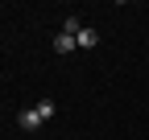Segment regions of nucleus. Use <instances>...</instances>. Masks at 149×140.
<instances>
[{"instance_id": "obj_3", "label": "nucleus", "mask_w": 149, "mask_h": 140, "mask_svg": "<svg viewBox=\"0 0 149 140\" xmlns=\"http://www.w3.org/2000/svg\"><path fill=\"white\" fill-rule=\"evenodd\" d=\"M54 49H58V54H70V49H79V45H74L70 33H58V37H54Z\"/></svg>"}, {"instance_id": "obj_1", "label": "nucleus", "mask_w": 149, "mask_h": 140, "mask_svg": "<svg viewBox=\"0 0 149 140\" xmlns=\"http://www.w3.org/2000/svg\"><path fill=\"white\" fill-rule=\"evenodd\" d=\"M95 41H100V33H95V29H91V25H83L79 33H74V45H79V49H91V45H95Z\"/></svg>"}, {"instance_id": "obj_4", "label": "nucleus", "mask_w": 149, "mask_h": 140, "mask_svg": "<svg viewBox=\"0 0 149 140\" xmlns=\"http://www.w3.org/2000/svg\"><path fill=\"white\" fill-rule=\"evenodd\" d=\"M33 111L42 115V124H46V119H54V111H58V107H54V99H42V103H37Z\"/></svg>"}, {"instance_id": "obj_2", "label": "nucleus", "mask_w": 149, "mask_h": 140, "mask_svg": "<svg viewBox=\"0 0 149 140\" xmlns=\"http://www.w3.org/2000/svg\"><path fill=\"white\" fill-rule=\"evenodd\" d=\"M17 124H21L25 132H37V128H42V115H37V111L29 107V111H21V115H17Z\"/></svg>"}, {"instance_id": "obj_5", "label": "nucleus", "mask_w": 149, "mask_h": 140, "mask_svg": "<svg viewBox=\"0 0 149 140\" xmlns=\"http://www.w3.org/2000/svg\"><path fill=\"white\" fill-rule=\"evenodd\" d=\"M83 29V21H79V16H66V25H62V33H70V37H74V33H79Z\"/></svg>"}]
</instances>
